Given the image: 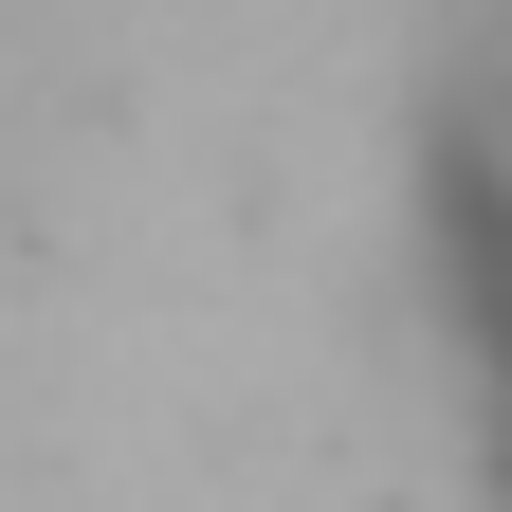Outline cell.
<instances>
[{
    "instance_id": "obj_1",
    "label": "cell",
    "mask_w": 512,
    "mask_h": 512,
    "mask_svg": "<svg viewBox=\"0 0 512 512\" xmlns=\"http://www.w3.org/2000/svg\"><path fill=\"white\" fill-rule=\"evenodd\" d=\"M403 311H421V366H439V421H458L476 494L512 512V147L476 110H421V165H403Z\"/></svg>"
},
{
    "instance_id": "obj_2",
    "label": "cell",
    "mask_w": 512,
    "mask_h": 512,
    "mask_svg": "<svg viewBox=\"0 0 512 512\" xmlns=\"http://www.w3.org/2000/svg\"><path fill=\"white\" fill-rule=\"evenodd\" d=\"M421 110H476L494 147H512V0H439V74H421Z\"/></svg>"
}]
</instances>
